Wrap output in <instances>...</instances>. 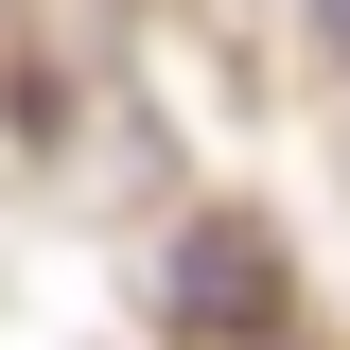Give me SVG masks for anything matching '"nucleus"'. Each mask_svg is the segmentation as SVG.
<instances>
[{"instance_id": "obj_1", "label": "nucleus", "mask_w": 350, "mask_h": 350, "mask_svg": "<svg viewBox=\"0 0 350 350\" xmlns=\"http://www.w3.org/2000/svg\"><path fill=\"white\" fill-rule=\"evenodd\" d=\"M315 36H333V53H350V0H315Z\"/></svg>"}]
</instances>
